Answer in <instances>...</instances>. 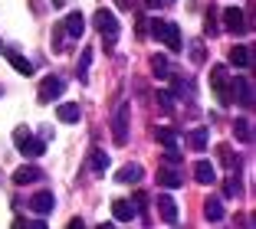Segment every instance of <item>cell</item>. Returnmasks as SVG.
I'll return each mask as SVG.
<instances>
[{"instance_id":"1","label":"cell","mask_w":256,"mask_h":229,"mask_svg":"<svg viewBox=\"0 0 256 229\" xmlns=\"http://www.w3.org/2000/svg\"><path fill=\"white\" fill-rule=\"evenodd\" d=\"M151 36L158 39V43H164L168 49H181V30H178V23L171 20H151Z\"/></svg>"},{"instance_id":"2","label":"cell","mask_w":256,"mask_h":229,"mask_svg":"<svg viewBox=\"0 0 256 229\" xmlns=\"http://www.w3.org/2000/svg\"><path fill=\"white\" fill-rule=\"evenodd\" d=\"M14 144H16V151H20L23 157H40L46 151V141L33 138L30 128H16V131H14Z\"/></svg>"},{"instance_id":"3","label":"cell","mask_w":256,"mask_h":229,"mask_svg":"<svg viewBox=\"0 0 256 229\" xmlns=\"http://www.w3.org/2000/svg\"><path fill=\"white\" fill-rule=\"evenodd\" d=\"M92 23H96V30L102 33V36H108V39H115L118 36V20H115V13L112 10H96V16H92Z\"/></svg>"},{"instance_id":"4","label":"cell","mask_w":256,"mask_h":229,"mask_svg":"<svg viewBox=\"0 0 256 229\" xmlns=\"http://www.w3.org/2000/svg\"><path fill=\"white\" fill-rule=\"evenodd\" d=\"M226 79H230V75H226V66H214L210 69V85H214V92H217V98L224 105H230V85H226Z\"/></svg>"},{"instance_id":"5","label":"cell","mask_w":256,"mask_h":229,"mask_svg":"<svg viewBox=\"0 0 256 229\" xmlns=\"http://www.w3.org/2000/svg\"><path fill=\"white\" fill-rule=\"evenodd\" d=\"M112 138H115V144H128V105L122 102L118 108H115V121H112Z\"/></svg>"},{"instance_id":"6","label":"cell","mask_w":256,"mask_h":229,"mask_svg":"<svg viewBox=\"0 0 256 229\" xmlns=\"http://www.w3.org/2000/svg\"><path fill=\"white\" fill-rule=\"evenodd\" d=\"M224 30L226 33H246L250 30V23H246V16H243L240 7H226L224 10Z\"/></svg>"},{"instance_id":"7","label":"cell","mask_w":256,"mask_h":229,"mask_svg":"<svg viewBox=\"0 0 256 229\" xmlns=\"http://www.w3.org/2000/svg\"><path fill=\"white\" fill-rule=\"evenodd\" d=\"M62 89H66V82H62L60 75H46L43 85H40V102H53V98H60Z\"/></svg>"},{"instance_id":"8","label":"cell","mask_w":256,"mask_h":229,"mask_svg":"<svg viewBox=\"0 0 256 229\" xmlns=\"http://www.w3.org/2000/svg\"><path fill=\"white\" fill-rule=\"evenodd\" d=\"M53 207H56L53 190H40V193H33V197H30V210H33V213H40V216L53 213Z\"/></svg>"},{"instance_id":"9","label":"cell","mask_w":256,"mask_h":229,"mask_svg":"<svg viewBox=\"0 0 256 229\" xmlns=\"http://www.w3.org/2000/svg\"><path fill=\"white\" fill-rule=\"evenodd\" d=\"M62 30H66L69 36H76V39H79V36L86 33V16L79 13V10H72V13H69L66 20H62Z\"/></svg>"},{"instance_id":"10","label":"cell","mask_w":256,"mask_h":229,"mask_svg":"<svg viewBox=\"0 0 256 229\" xmlns=\"http://www.w3.org/2000/svg\"><path fill=\"white\" fill-rule=\"evenodd\" d=\"M4 56H7V62L16 69L20 75H33V62L26 59V56H20V52H14V49H4Z\"/></svg>"},{"instance_id":"11","label":"cell","mask_w":256,"mask_h":229,"mask_svg":"<svg viewBox=\"0 0 256 229\" xmlns=\"http://www.w3.org/2000/svg\"><path fill=\"white\" fill-rule=\"evenodd\" d=\"M194 177H197V184H217V170H214L210 161H197L194 164Z\"/></svg>"},{"instance_id":"12","label":"cell","mask_w":256,"mask_h":229,"mask_svg":"<svg viewBox=\"0 0 256 229\" xmlns=\"http://www.w3.org/2000/svg\"><path fill=\"white\" fill-rule=\"evenodd\" d=\"M56 118H60V121H66V125H72V121H79V118H82V108H79L76 102H62L60 108H56Z\"/></svg>"},{"instance_id":"13","label":"cell","mask_w":256,"mask_h":229,"mask_svg":"<svg viewBox=\"0 0 256 229\" xmlns=\"http://www.w3.org/2000/svg\"><path fill=\"white\" fill-rule=\"evenodd\" d=\"M36 180H43V170H40V167H20V170L14 174V184H16V187L36 184Z\"/></svg>"},{"instance_id":"14","label":"cell","mask_w":256,"mask_h":229,"mask_svg":"<svg viewBox=\"0 0 256 229\" xmlns=\"http://www.w3.org/2000/svg\"><path fill=\"white\" fill-rule=\"evenodd\" d=\"M158 213H161V220L164 223H178V203H174L171 197H158Z\"/></svg>"},{"instance_id":"15","label":"cell","mask_w":256,"mask_h":229,"mask_svg":"<svg viewBox=\"0 0 256 229\" xmlns=\"http://www.w3.org/2000/svg\"><path fill=\"white\" fill-rule=\"evenodd\" d=\"M112 213H115V220H118V223H132V220H135V207H132V200H115Z\"/></svg>"},{"instance_id":"16","label":"cell","mask_w":256,"mask_h":229,"mask_svg":"<svg viewBox=\"0 0 256 229\" xmlns=\"http://www.w3.org/2000/svg\"><path fill=\"white\" fill-rule=\"evenodd\" d=\"M236 95H240V105H243V108H250V105H253V82H250L246 75H236Z\"/></svg>"},{"instance_id":"17","label":"cell","mask_w":256,"mask_h":229,"mask_svg":"<svg viewBox=\"0 0 256 229\" xmlns=\"http://www.w3.org/2000/svg\"><path fill=\"white\" fill-rule=\"evenodd\" d=\"M115 180H118V184H138V180H142V164H125V167L115 174Z\"/></svg>"},{"instance_id":"18","label":"cell","mask_w":256,"mask_h":229,"mask_svg":"<svg viewBox=\"0 0 256 229\" xmlns=\"http://www.w3.org/2000/svg\"><path fill=\"white\" fill-rule=\"evenodd\" d=\"M204 216H207L210 223H220L224 220V203H220L217 197H210L207 203H204Z\"/></svg>"},{"instance_id":"19","label":"cell","mask_w":256,"mask_h":229,"mask_svg":"<svg viewBox=\"0 0 256 229\" xmlns=\"http://www.w3.org/2000/svg\"><path fill=\"white\" fill-rule=\"evenodd\" d=\"M230 62L243 69V66H250V62H253V56H250L246 46H234V49H230Z\"/></svg>"},{"instance_id":"20","label":"cell","mask_w":256,"mask_h":229,"mask_svg":"<svg viewBox=\"0 0 256 229\" xmlns=\"http://www.w3.org/2000/svg\"><path fill=\"white\" fill-rule=\"evenodd\" d=\"M89 167L92 170H96V174H106V167H108V154H106V151H92V154H89Z\"/></svg>"},{"instance_id":"21","label":"cell","mask_w":256,"mask_h":229,"mask_svg":"<svg viewBox=\"0 0 256 229\" xmlns=\"http://www.w3.org/2000/svg\"><path fill=\"white\" fill-rule=\"evenodd\" d=\"M158 184H161V187H168V190H178V187H181L184 180L178 177L174 170H158Z\"/></svg>"},{"instance_id":"22","label":"cell","mask_w":256,"mask_h":229,"mask_svg":"<svg viewBox=\"0 0 256 229\" xmlns=\"http://www.w3.org/2000/svg\"><path fill=\"white\" fill-rule=\"evenodd\" d=\"M188 144L194 151H204V148H207V128H194V131L188 134Z\"/></svg>"},{"instance_id":"23","label":"cell","mask_w":256,"mask_h":229,"mask_svg":"<svg viewBox=\"0 0 256 229\" xmlns=\"http://www.w3.org/2000/svg\"><path fill=\"white\" fill-rule=\"evenodd\" d=\"M234 134L243 141V144H250V141H253V131H250V121H246V118H243V121H236V125H234Z\"/></svg>"},{"instance_id":"24","label":"cell","mask_w":256,"mask_h":229,"mask_svg":"<svg viewBox=\"0 0 256 229\" xmlns=\"http://www.w3.org/2000/svg\"><path fill=\"white\" fill-rule=\"evenodd\" d=\"M158 141L164 148H174V144H178V131H174V128H158Z\"/></svg>"},{"instance_id":"25","label":"cell","mask_w":256,"mask_h":229,"mask_svg":"<svg viewBox=\"0 0 256 229\" xmlns=\"http://www.w3.org/2000/svg\"><path fill=\"white\" fill-rule=\"evenodd\" d=\"M217 154H220V164H226L230 170H234V167H240V164L234 161V151H230V144H220V148H217Z\"/></svg>"},{"instance_id":"26","label":"cell","mask_w":256,"mask_h":229,"mask_svg":"<svg viewBox=\"0 0 256 229\" xmlns=\"http://www.w3.org/2000/svg\"><path fill=\"white\" fill-rule=\"evenodd\" d=\"M151 69H154L158 79H168V59L164 56H151Z\"/></svg>"},{"instance_id":"27","label":"cell","mask_w":256,"mask_h":229,"mask_svg":"<svg viewBox=\"0 0 256 229\" xmlns=\"http://www.w3.org/2000/svg\"><path fill=\"white\" fill-rule=\"evenodd\" d=\"M204 30H207V36H217L220 33V26H217V10H207V26H204Z\"/></svg>"},{"instance_id":"28","label":"cell","mask_w":256,"mask_h":229,"mask_svg":"<svg viewBox=\"0 0 256 229\" xmlns=\"http://www.w3.org/2000/svg\"><path fill=\"white\" fill-rule=\"evenodd\" d=\"M224 197H230V200L240 197V180H226L224 184Z\"/></svg>"},{"instance_id":"29","label":"cell","mask_w":256,"mask_h":229,"mask_svg":"<svg viewBox=\"0 0 256 229\" xmlns=\"http://www.w3.org/2000/svg\"><path fill=\"white\" fill-rule=\"evenodd\" d=\"M89 59H92V52L86 49V52H82V66H79V79H82V82L89 79V75H86V72H89Z\"/></svg>"},{"instance_id":"30","label":"cell","mask_w":256,"mask_h":229,"mask_svg":"<svg viewBox=\"0 0 256 229\" xmlns=\"http://www.w3.org/2000/svg\"><path fill=\"white\" fill-rule=\"evenodd\" d=\"M158 102H161V108H164V111H171V108H174V98L168 95V92H158Z\"/></svg>"},{"instance_id":"31","label":"cell","mask_w":256,"mask_h":229,"mask_svg":"<svg viewBox=\"0 0 256 229\" xmlns=\"http://www.w3.org/2000/svg\"><path fill=\"white\" fill-rule=\"evenodd\" d=\"M190 59H194V62H204V49H200V43L190 46Z\"/></svg>"},{"instance_id":"32","label":"cell","mask_w":256,"mask_h":229,"mask_svg":"<svg viewBox=\"0 0 256 229\" xmlns=\"http://www.w3.org/2000/svg\"><path fill=\"white\" fill-rule=\"evenodd\" d=\"M144 3H148V7H154V3H158V0H144Z\"/></svg>"},{"instance_id":"33","label":"cell","mask_w":256,"mask_h":229,"mask_svg":"<svg viewBox=\"0 0 256 229\" xmlns=\"http://www.w3.org/2000/svg\"><path fill=\"white\" fill-rule=\"evenodd\" d=\"M53 7H62V0H53Z\"/></svg>"}]
</instances>
